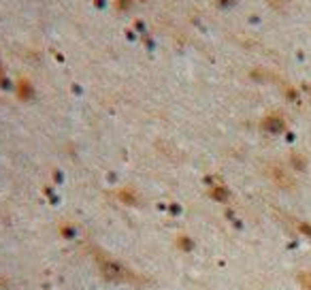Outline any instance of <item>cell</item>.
<instances>
[{"label":"cell","mask_w":311,"mask_h":290,"mask_svg":"<svg viewBox=\"0 0 311 290\" xmlns=\"http://www.w3.org/2000/svg\"><path fill=\"white\" fill-rule=\"evenodd\" d=\"M309 290H311V282H309Z\"/></svg>","instance_id":"obj_1"}]
</instances>
